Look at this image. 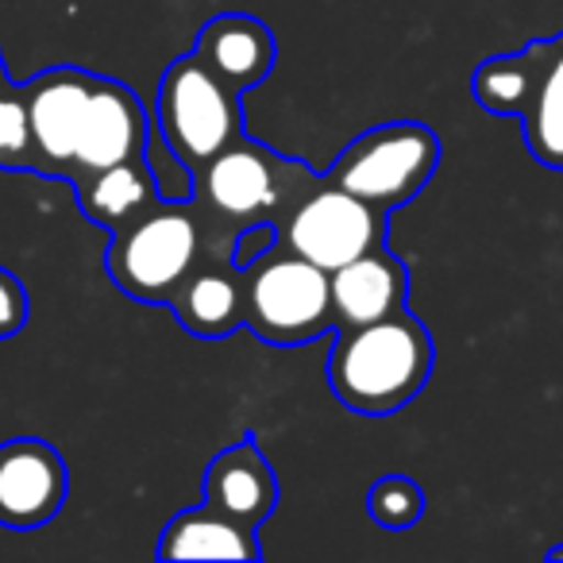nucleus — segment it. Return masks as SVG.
Instances as JSON below:
<instances>
[{"label":"nucleus","instance_id":"nucleus-17","mask_svg":"<svg viewBox=\"0 0 563 563\" xmlns=\"http://www.w3.org/2000/svg\"><path fill=\"white\" fill-rule=\"evenodd\" d=\"M521 140L548 170H563V32L544 40L532 101L521 112Z\"/></svg>","mask_w":563,"mask_h":563},{"label":"nucleus","instance_id":"nucleus-12","mask_svg":"<svg viewBox=\"0 0 563 563\" xmlns=\"http://www.w3.org/2000/svg\"><path fill=\"white\" fill-rule=\"evenodd\" d=\"M332 282V313L340 329H360L378 317H390L406 309L409 298V266L390 247H375L352 263L336 266L329 274Z\"/></svg>","mask_w":563,"mask_h":563},{"label":"nucleus","instance_id":"nucleus-4","mask_svg":"<svg viewBox=\"0 0 563 563\" xmlns=\"http://www.w3.org/2000/svg\"><path fill=\"white\" fill-rule=\"evenodd\" d=\"M243 329L271 347H301L336 332L329 271L274 240L243 266Z\"/></svg>","mask_w":563,"mask_h":563},{"label":"nucleus","instance_id":"nucleus-22","mask_svg":"<svg viewBox=\"0 0 563 563\" xmlns=\"http://www.w3.org/2000/svg\"><path fill=\"white\" fill-rule=\"evenodd\" d=\"M27 313H32V298H27L24 282L0 266V340L16 336L27 324Z\"/></svg>","mask_w":563,"mask_h":563},{"label":"nucleus","instance_id":"nucleus-19","mask_svg":"<svg viewBox=\"0 0 563 563\" xmlns=\"http://www.w3.org/2000/svg\"><path fill=\"white\" fill-rule=\"evenodd\" d=\"M0 170H35L32 112H27V81L0 86Z\"/></svg>","mask_w":563,"mask_h":563},{"label":"nucleus","instance_id":"nucleus-21","mask_svg":"<svg viewBox=\"0 0 563 563\" xmlns=\"http://www.w3.org/2000/svg\"><path fill=\"white\" fill-rule=\"evenodd\" d=\"M143 163H147L151 178H155L158 186V197H166V201H189L197 189V174L186 166V158L178 155V151L170 147V140L163 135V128H158V120L151 117L147 124V143H143Z\"/></svg>","mask_w":563,"mask_h":563},{"label":"nucleus","instance_id":"nucleus-11","mask_svg":"<svg viewBox=\"0 0 563 563\" xmlns=\"http://www.w3.org/2000/svg\"><path fill=\"white\" fill-rule=\"evenodd\" d=\"M147 124L151 112L140 101L132 86L117 78H93V93L86 101V117H81L78 132V151H74V166L66 174V181H74L78 174H93L104 166L128 163V158L143 155L147 143Z\"/></svg>","mask_w":563,"mask_h":563},{"label":"nucleus","instance_id":"nucleus-23","mask_svg":"<svg viewBox=\"0 0 563 563\" xmlns=\"http://www.w3.org/2000/svg\"><path fill=\"white\" fill-rule=\"evenodd\" d=\"M278 240V228L274 224H255V228H243L240 235H235V263L240 266H251L258 255H263L271 243Z\"/></svg>","mask_w":563,"mask_h":563},{"label":"nucleus","instance_id":"nucleus-2","mask_svg":"<svg viewBox=\"0 0 563 563\" xmlns=\"http://www.w3.org/2000/svg\"><path fill=\"white\" fill-rule=\"evenodd\" d=\"M321 174L301 158L282 155L266 143L240 135L232 147L212 155L197 170L194 201L209 224L240 235L243 228L274 224L290 217V209L317 186Z\"/></svg>","mask_w":563,"mask_h":563},{"label":"nucleus","instance_id":"nucleus-13","mask_svg":"<svg viewBox=\"0 0 563 563\" xmlns=\"http://www.w3.org/2000/svg\"><path fill=\"white\" fill-rule=\"evenodd\" d=\"M194 51L240 97L263 86L274 70V58H278V43H274L271 27L247 12H220V16L205 20Z\"/></svg>","mask_w":563,"mask_h":563},{"label":"nucleus","instance_id":"nucleus-20","mask_svg":"<svg viewBox=\"0 0 563 563\" xmlns=\"http://www.w3.org/2000/svg\"><path fill=\"white\" fill-rule=\"evenodd\" d=\"M367 514L390 532L413 529L424 514V494L409 475H383L367 490Z\"/></svg>","mask_w":563,"mask_h":563},{"label":"nucleus","instance_id":"nucleus-10","mask_svg":"<svg viewBox=\"0 0 563 563\" xmlns=\"http://www.w3.org/2000/svg\"><path fill=\"white\" fill-rule=\"evenodd\" d=\"M93 78L97 74L81 70V66H51L40 78L27 81L35 174H43V178L66 181V174H70L86 101L93 93Z\"/></svg>","mask_w":563,"mask_h":563},{"label":"nucleus","instance_id":"nucleus-3","mask_svg":"<svg viewBox=\"0 0 563 563\" xmlns=\"http://www.w3.org/2000/svg\"><path fill=\"white\" fill-rule=\"evenodd\" d=\"M205 220L197 201H151L140 217L112 232L104 271L124 298L143 306H170L186 274L201 258Z\"/></svg>","mask_w":563,"mask_h":563},{"label":"nucleus","instance_id":"nucleus-5","mask_svg":"<svg viewBox=\"0 0 563 563\" xmlns=\"http://www.w3.org/2000/svg\"><path fill=\"white\" fill-rule=\"evenodd\" d=\"M151 117L158 120L170 147L186 158L189 170H201L212 155L232 147L243 132L240 93L220 78L197 51L178 55L158 78V97Z\"/></svg>","mask_w":563,"mask_h":563},{"label":"nucleus","instance_id":"nucleus-18","mask_svg":"<svg viewBox=\"0 0 563 563\" xmlns=\"http://www.w3.org/2000/svg\"><path fill=\"white\" fill-rule=\"evenodd\" d=\"M540 58H544V40H532L525 47L509 51V55H494L478 63V70L471 74V93H475L478 109L494 112V117L521 120V112L532 101Z\"/></svg>","mask_w":563,"mask_h":563},{"label":"nucleus","instance_id":"nucleus-8","mask_svg":"<svg viewBox=\"0 0 563 563\" xmlns=\"http://www.w3.org/2000/svg\"><path fill=\"white\" fill-rule=\"evenodd\" d=\"M170 309L181 329L201 340H224L243 329V266L235 263L232 232L205 220L201 258L170 298Z\"/></svg>","mask_w":563,"mask_h":563},{"label":"nucleus","instance_id":"nucleus-6","mask_svg":"<svg viewBox=\"0 0 563 563\" xmlns=\"http://www.w3.org/2000/svg\"><path fill=\"white\" fill-rule=\"evenodd\" d=\"M440 166V135L417 120H390L352 140L324 174L355 197L394 212L413 201Z\"/></svg>","mask_w":563,"mask_h":563},{"label":"nucleus","instance_id":"nucleus-1","mask_svg":"<svg viewBox=\"0 0 563 563\" xmlns=\"http://www.w3.org/2000/svg\"><path fill=\"white\" fill-rule=\"evenodd\" d=\"M437 347L406 309L360 329H340L329 352V386L344 409L360 417H390L424 390Z\"/></svg>","mask_w":563,"mask_h":563},{"label":"nucleus","instance_id":"nucleus-9","mask_svg":"<svg viewBox=\"0 0 563 563\" xmlns=\"http://www.w3.org/2000/svg\"><path fill=\"white\" fill-rule=\"evenodd\" d=\"M70 494L66 460L40 437H16L0 444V525L43 529L55 521Z\"/></svg>","mask_w":563,"mask_h":563},{"label":"nucleus","instance_id":"nucleus-7","mask_svg":"<svg viewBox=\"0 0 563 563\" xmlns=\"http://www.w3.org/2000/svg\"><path fill=\"white\" fill-rule=\"evenodd\" d=\"M386 235H390V212L355 197L352 189L336 186L324 174L278 224V243L324 266L329 274L383 247Z\"/></svg>","mask_w":563,"mask_h":563},{"label":"nucleus","instance_id":"nucleus-15","mask_svg":"<svg viewBox=\"0 0 563 563\" xmlns=\"http://www.w3.org/2000/svg\"><path fill=\"white\" fill-rule=\"evenodd\" d=\"M258 529L232 521L212 506H194L170 517L158 537V560H258Z\"/></svg>","mask_w":563,"mask_h":563},{"label":"nucleus","instance_id":"nucleus-14","mask_svg":"<svg viewBox=\"0 0 563 563\" xmlns=\"http://www.w3.org/2000/svg\"><path fill=\"white\" fill-rule=\"evenodd\" d=\"M205 506L220 509L232 521L258 529L278 506V478L255 440L224 448L205 471Z\"/></svg>","mask_w":563,"mask_h":563},{"label":"nucleus","instance_id":"nucleus-24","mask_svg":"<svg viewBox=\"0 0 563 563\" xmlns=\"http://www.w3.org/2000/svg\"><path fill=\"white\" fill-rule=\"evenodd\" d=\"M548 560H552V563H555V560H560V563H563V544H555V548H548Z\"/></svg>","mask_w":563,"mask_h":563},{"label":"nucleus","instance_id":"nucleus-16","mask_svg":"<svg viewBox=\"0 0 563 563\" xmlns=\"http://www.w3.org/2000/svg\"><path fill=\"white\" fill-rule=\"evenodd\" d=\"M70 186H74V197H78L81 212H86V220L104 228V232H117L120 224L140 217L151 201H158V186H155V178H151L143 155L128 158V163H117V166H104V170H93V174H78Z\"/></svg>","mask_w":563,"mask_h":563}]
</instances>
